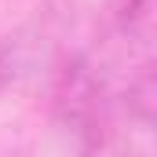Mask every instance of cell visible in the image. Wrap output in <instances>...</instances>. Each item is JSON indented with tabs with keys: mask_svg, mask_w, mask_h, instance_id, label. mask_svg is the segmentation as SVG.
I'll use <instances>...</instances> for the list:
<instances>
[{
	"mask_svg": "<svg viewBox=\"0 0 157 157\" xmlns=\"http://www.w3.org/2000/svg\"><path fill=\"white\" fill-rule=\"evenodd\" d=\"M48 113L77 143H88L113 128V88L88 51H66L55 59L48 77Z\"/></svg>",
	"mask_w": 157,
	"mask_h": 157,
	"instance_id": "6da1fadb",
	"label": "cell"
},
{
	"mask_svg": "<svg viewBox=\"0 0 157 157\" xmlns=\"http://www.w3.org/2000/svg\"><path fill=\"white\" fill-rule=\"evenodd\" d=\"M117 110L132 124L139 128H150L157 113V77H154V59H143L132 73H128V84L113 95Z\"/></svg>",
	"mask_w": 157,
	"mask_h": 157,
	"instance_id": "7a4b0ae2",
	"label": "cell"
},
{
	"mask_svg": "<svg viewBox=\"0 0 157 157\" xmlns=\"http://www.w3.org/2000/svg\"><path fill=\"white\" fill-rule=\"evenodd\" d=\"M106 15H110V26L121 37H135L150 26L154 0H106Z\"/></svg>",
	"mask_w": 157,
	"mask_h": 157,
	"instance_id": "3957f363",
	"label": "cell"
},
{
	"mask_svg": "<svg viewBox=\"0 0 157 157\" xmlns=\"http://www.w3.org/2000/svg\"><path fill=\"white\" fill-rule=\"evenodd\" d=\"M80 157H139V154H135V146L121 135L117 128H110V132L80 143Z\"/></svg>",
	"mask_w": 157,
	"mask_h": 157,
	"instance_id": "277c9868",
	"label": "cell"
},
{
	"mask_svg": "<svg viewBox=\"0 0 157 157\" xmlns=\"http://www.w3.org/2000/svg\"><path fill=\"white\" fill-rule=\"evenodd\" d=\"M11 80H15V55L7 44H0V95L11 88Z\"/></svg>",
	"mask_w": 157,
	"mask_h": 157,
	"instance_id": "5b68a950",
	"label": "cell"
}]
</instances>
